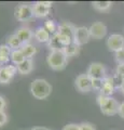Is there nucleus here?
I'll return each mask as SVG.
<instances>
[{"label":"nucleus","instance_id":"f257e3e1","mask_svg":"<svg viewBox=\"0 0 124 130\" xmlns=\"http://www.w3.org/2000/svg\"><path fill=\"white\" fill-rule=\"evenodd\" d=\"M52 90L53 88H52L51 84L42 78L35 79L30 84V93L37 100H45L46 98L51 95Z\"/></svg>","mask_w":124,"mask_h":130},{"label":"nucleus","instance_id":"f03ea898","mask_svg":"<svg viewBox=\"0 0 124 130\" xmlns=\"http://www.w3.org/2000/svg\"><path fill=\"white\" fill-rule=\"evenodd\" d=\"M101 112L103 114H105L107 116H113L115 114H118L120 103L112 96H106L99 94L96 99Z\"/></svg>","mask_w":124,"mask_h":130},{"label":"nucleus","instance_id":"7ed1b4c3","mask_svg":"<svg viewBox=\"0 0 124 130\" xmlns=\"http://www.w3.org/2000/svg\"><path fill=\"white\" fill-rule=\"evenodd\" d=\"M46 63L53 71H63L68 63V58L63 50H51L46 56Z\"/></svg>","mask_w":124,"mask_h":130},{"label":"nucleus","instance_id":"20e7f679","mask_svg":"<svg viewBox=\"0 0 124 130\" xmlns=\"http://www.w3.org/2000/svg\"><path fill=\"white\" fill-rule=\"evenodd\" d=\"M106 73H107L106 66L103 63L92 62L89 65V67H87L85 74L90 76L92 79H104L105 77H107Z\"/></svg>","mask_w":124,"mask_h":130},{"label":"nucleus","instance_id":"39448f33","mask_svg":"<svg viewBox=\"0 0 124 130\" xmlns=\"http://www.w3.org/2000/svg\"><path fill=\"white\" fill-rule=\"evenodd\" d=\"M15 19L19 22H26L34 18V8L30 5H19L15 8Z\"/></svg>","mask_w":124,"mask_h":130},{"label":"nucleus","instance_id":"423d86ee","mask_svg":"<svg viewBox=\"0 0 124 130\" xmlns=\"http://www.w3.org/2000/svg\"><path fill=\"white\" fill-rule=\"evenodd\" d=\"M106 46L109 51L118 52L124 49V36L121 34H111L106 41Z\"/></svg>","mask_w":124,"mask_h":130},{"label":"nucleus","instance_id":"0eeeda50","mask_svg":"<svg viewBox=\"0 0 124 130\" xmlns=\"http://www.w3.org/2000/svg\"><path fill=\"white\" fill-rule=\"evenodd\" d=\"M16 73H18L16 65L8 64V65L0 66V84L1 85L10 84V81L14 78Z\"/></svg>","mask_w":124,"mask_h":130},{"label":"nucleus","instance_id":"6e6552de","mask_svg":"<svg viewBox=\"0 0 124 130\" xmlns=\"http://www.w3.org/2000/svg\"><path fill=\"white\" fill-rule=\"evenodd\" d=\"M75 87L81 93H87L92 90V78L86 74H80L75 79Z\"/></svg>","mask_w":124,"mask_h":130},{"label":"nucleus","instance_id":"1a4fd4ad","mask_svg":"<svg viewBox=\"0 0 124 130\" xmlns=\"http://www.w3.org/2000/svg\"><path fill=\"white\" fill-rule=\"evenodd\" d=\"M52 5L50 1H37L34 3V15L36 18H45L50 14Z\"/></svg>","mask_w":124,"mask_h":130},{"label":"nucleus","instance_id":"9d476101","mask_svg":"<svg viewBox=\"0 0 124 130\" xmlns=\"http://www.w3.org/2000/svg\"><path fill=\"white\" fill-rule=\"evenodd\" d=\"M91 38L90 35V30L89 28L85 26H78L76 27V31H75V38H73V42H76L78 46H83L89 42V40Z\"/></svg>","mask_w":124,"mask_h":130},{"label":"nucleus","instance_id":"9b49d317","mask_svg":"<svg viewBox=\"0 0 124 130\" xmlns=\"http://www.w3.org/2000/svg\"><path fill=\"white\" fill-rule=\"evenodd\" d=\"M89 30H90L91 38H94V39H97V40L103 39L107 35V31H108L107 26L103 22L93 23L89 27Z\"/></svg>","mask_w":124,"mask_h":130},{"label":"nucleus","instance_id":"f8f14e48","mask_svg":"<svg viewBox=\"0 0 124 130\" xmlns=\"http://www.w3.org/2000/svg\"><path fill=\"white\" fill-rule=\"evenodd\" d=\"M115 91V84L114 79L110 76H107L103 79V86L99 91V94L106 95V96H111Z\"/></svg>","mask_w":124,"mask_h":130},{"label":"nucleus","instance_id":"ddd939ff","mask_svg":"<svg viewBox=\"0 0 124 130\" xmlns=\"http://www.w3.org/2000/svg\"><path fill=\"white\" fill-rule=\"evenodd\" d=\"M76 27L77 26H75L73 24H71V23H68V22L62 23V24H59L58 27H57V34L66 36V37L70 38L71 40H73Z\"/></svg>","mask_w":124,"mask_h":130},{"label":"nucleus","instance_id":"4468645a","mask_svg":"<svg viewBox=\"0 0 124 130\" xmlns=\"http://www.w3.org/2000/svg\"><path fill=\"white\" fill-rule=\"evenodd\" d=\"M15 35L18 37V39L22 41L23 44H26V43H30L31 39L34 37V32L33 30L28 27H25V26H22L16 29V32Z\"/></svg>","mask_w":124,"mask_h":130},{"label":"nucleus","instance_id":"2eb2a0df","mask_svg":"<svg viewBox=\"0 0 124 130\" xmlns=\"http://www.w3.org/2000/svg\"><path fill=\"white\" fill-rule=\"evenodd\" d=\"M34 37L37 40L38 42L41 43H49V41L51 40V34L47 31L44 27H39L35 30L34 32Z\"/></svg>","mask_w":124,"mask_h":130},{"label":"nucleus","instance_id":"dca6fc26","mask_svg":"<svg viewBox=\"0 0 124 130\" xmlns=\"http://www.w3.org/2000/svg\"><path fill=\"white\" fill-rule=\"evenodd\" d=\"M16 67H17V72L21 75H28L34 70V61L31 59H26L21 64L16 65Z\"/></svg>","mask_w":124,"mask_h":130},{"label":"nucleus","instance_id":"f3484780","mask_svg":"<svg viewBox=\"0 0 124 130\" xmlns=\"http://www.w3.org/2000/svg\"><path fill=\"white\" fill-rule=\"evenodd\" d=\"M12 49L8 44H0V65H5L11 60Z\"/></svg>","mask_w":124,"mask_h":130},{"label":"nucleus","instance_id":"a211bd4d","mask_svg":"<svg viewBox=\"0 0 124 130\" xmlns=\"http://www.w3.org/2000/svg\"><path fill=\"white\" fill-rule=\"evenodd\" d=\"M7 44L12 49V50H18V49H21L22 46H23L22 41L18 39V37L15 34H12V35H10L9 37H8Z\"/></svg>","mask_w":124,"mask_h":130},{"label":"nucleus","instance_id":"6ab92c4d","mask_svg":"<svg viewBox=\"0 0 124 130\" xmlns=\"http://www.w3.org/2000/svg\"><path fill=\"white\" fill-rule=\"evenodd\" d=\"M64 53L66 54V56L68 59L71 58V56H75L77 55L79 53L80 51V46H78L76 42H71L70 44H68V46H66L65 48L63 49Z\"/></svg>","mask_w":124,"mask_h":130},{"label":"nucleus","instance_id":"aec40b11","mask_svg":"<svg viewBox=\"0 0 124 130\" xmlns=\"http://www.w3.org/2000/svg\"><path fill=\"white\" fill-rule=\"evenodd\" d=\"M92 6L96 11L99 12H107L111 9L112 2L111 1H94L92 2Z\"/></svg>","mask_w":124,"mask_h":130},{"label":"nucleus","instance_id":"412c9836","mask_svg":"<svg viewBox=\"0 0 124 130\" xmlns=\"http://www.w3.org/2000/svg\"><path fill=\"white\" fill-rule=\"evenodd\" d=\"M25 60H26V58H25V55H24V53L22 52L21 49H18V50H12V52H11V62L14 65L21 64Z\"/></svg>","mask_w":124,"mask_h":130},{"label":"nucleus","instance_id":"4be33fe9","mask_svg":"<svg viewBox=\"0 0 124 130\" xmlns=\"http://www.w3.org/2000/svg\"><path fill=\"white\" fill-rule=\"evenodd\" d=\"M21 50L24 53V55H25L26 59H31L36 53H37V49H36V47L34 46V44H31V43L23 44Z\"/></svg>","mask_w":124,"mask_h":130},{"label":"nucleus","instance_id":"5701e85b","mask_svg":"<svg viewBox=\"0 0 124 130\" xmlns=\"http://www.w3.org/2000/svg\"><path fill=\"white\" fill-rule=\"evenodd\" d=\"M43 27H44L51 35H55V34L57 32V27H58V25H56V24H55V22L53 21V20H47V21H45L44 26H43Z\"/></svg>","mask_w":124,"mask_h":130},{"label":"nucleus","instance_id":"b1692460","mask_svg":"<svg viewBox=\"0 0 124 130\" xmlns=\"http://www.w3.org/2000/svg\"><path fill=\"white\" fill-rule=\"evenodd\" d=\"M103 86V79H92V90L101 91Z\"/></svg>","mask_w":124,"mask_h":130},{"label":"nucleus","instance_id":"393cba45","mask_svg":"<svg viewBox=\"0 0 124 130\" xmlns=\"http://www.w3.org/2000/svg\"><path fill=\"white\" fill-rule=\"evenodd\" d=\"M114 59L118 64H124V49L114 53Z\"/></svg>","mask_w":124,"mask_h":130},{"label":"nucleus","instance_id":"a878e982","mask_svg":"<svg viewBox=\"0 0 124 130\" xmlns=\"http://www.w3.org/2000/svg\"><path fill=\"white\" fill-rule=\"evenodd\" d=\"M79 127H80V130H96L95 128V126L93 124H91V123H82V124H80L79 125Z\"/></svg>","mask_w":124,"mask_h":130},{"label":"nucleus","instance_id":"bb28decb","mask_svg":"<svg viewBox=\"0 0 124 130\" xmlns=\"http://www.w3.org/2000/svg\"><path fill=\"white\" fill-rule=\"evenodd\" d=\"M8 123V115L5 111H0V128Z\"/></svg>","mask_w":124,"mask_h":130},{"label":"nucleus","instance_id":"cd10ccee","mask_svg":"<svg viewBox=\"0 0 124 130\" xmlns=\"http://www.w3.org/2000/svg\"><path fill=\"white\" fill-rule=\"evenodd\" d=\"M62 130H80V127L77 124H67L64 126Z\"/></svg>","mask_w":124,"mask_h":130},{"label":"nucleus","instance_id":"c85d7f7f","mask_svg":"<svg viewBox=\"0 0 124 130\" xmlns=\"http://www.w3.org/2000/svg\"><path fill=\"white\" fill-rule=\"evenodd\" d=\"M6 106H7V102H6L5 98L0 95V111H5Z\"/></svg>","mask_w":124,"mask_h":130},{"label":"nucleus","instance_id":"c756f323","mask_svg":"<svg viewBox=\"0 0 124 130\" xmlns=\"http://www.w3.org/2000/svg\"><path fill=\"white\" fill-rule=\"evenodd\" d=\"M118 114L120 115V117H122L124 119V102L120 103V106H119V111H118Z\"/></svg>","mask_w":124,"mask_h":130},{"label":"nucleus","instance_id":"7c9ffc66","mask_svg":"<svg viewBox=\"0 0 124 130\" xmlns=\"http://www.w3.org/2000/svg\"><path fill=\"white\" fill-rule=\"evenodd\" d=\"M119 89H120V91H121V93H122V94L124 95V81H122V83L120 84Z\"/></svg>","mask_w":124,"mask_h":130},{"label":"nucleus","instance_id":"2f4dec72","mask_svg":"<svg viewBox=\"0 0 124 130\" xmlns=\"http://www.w3.org/2000/svg\"><path fill=\"white\" fill-rule=\"evenodd\" d=\"M121 81H124V74L121 76Z\"/></svg>","mask_w":124,"mask_h":130}]
</instances>
